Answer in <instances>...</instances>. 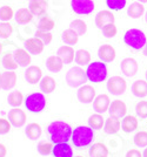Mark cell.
<instances>
[{"label":"cell","mask_w":147,"mask_h":157,"mask_svg":"<svg viewBox=\"0 0 147 157\" xmlns=\"http://www.w3.org/2000/svg\"><path fill=\"white\" fill-rule=\"evenodd\" d=\"M47 132L50 135L52 143L57 144L67 142L68 140H71L73 129L68 123L64 121H54L47 127Z\"/></svg>","instance_id":"obj_1"},{"label":"cell","mask_w":147,"mask_h":157,"mask_svg":"<svg viewBox=\"0 0 147 157\" xmlns=\"http://www.w3.org/2000/svg\"><path fill=\"white\" fill-rule=\"evenodd\" d=\"M94 132L91 127H85V125H79L72 132L71 141L77 148H84L87 147L93 142Z\"/></svg>","instance_id":"obj_2"},{"label":"cell","mask_w":147,"mask_h":157,"mask_svg":"<svg viewBox=\"0 0 147 157\" xmlns=\"http://www.w3.org/2000/svg\"><path fill=\"white\" fill-rule=\"evenodd\" d=\"M124 42L135 51H140L145 47L147 39L142 31L138 28H131V29H127L124 34Z\"/></svg>","instance_id":"obj_3"},{"label":"cell","mask_w":147,"mask_h":157,"mask_svg":"<svg viewBox=\"0 0 147 157\" xmlns=\"http://www.w3.org/2000/svg\"><path fill=\"white\" fill-rule=\"evenodd\" d=\"M86 75L88 81L93 83L104 82L107 78V67L104 61H94L89 63L86 69Z\"/></svg>","instance_id":"obj_4"},{"label":"cell","mask_w":147,"mask_h":157,"mask_svg":"<svg viewBox=\"0 0 147 157\" xmlns=\"http://www.w3.org/2000/svg\"><path fill=\"white\" fill-rule=\"evenodd\" d=\"M25 107L28 111L38 114L45 109L46 107V98L41 93H33L30 94L25 100Z\"/></svg>","instance_id":"obj_5"},{"label":"cell","mask_w":147,"mask_h":157,"mask_svg":"<svg viewBox=\"0 0 147 157\" xmlns=\"http://www.w3.org/2000/svg\"><path fill=\"white\" fill-rule=\"evenodd\" d=\"M87 75L86 72H84V69H81L80 67H73L71 68L66 74V82L70 87L73 88H78L84 86V83L86 82Z\"/></svg>","instance_id":"obj_6"},{"label":"cell","mask_w":147,"mask_h":157,"mask_svg":"<svg viewBox=\"0 0 147 157\" xmlns=\"http://www.w3.org/2000/svg\"><path fill=\"white\" fill-rule=\"evenodd\" d=\"M71 7L74 13L79 15H87L94 11L93 0H71Z\"/></svg>","instance_id":"obj_7"},{"label":"cell","mask_w":147,"mask_h":157,"mask_svg":"<svg viewBox=\"0 0 147 157\" xmlns=\"http://www.w3.org/2000/svg\"><path fill=\"white\" fill-rule=\"evenodd\" d=\"M127 88L126 81L121 76H112L107 81V89L113 95H121L124 94Z\"/></svg>","instance_id":"obj_8"},{"label":"cell","mask_w":147,"mask_h":157,"mask_svg":"<svg viewBox=\"0 0 147 157\" xmlns=\"http://www.w3.org/2000/svg\"><path fill=\"white\" fill-rule=\"evenodd\" d=\"M27 116L25 111L21 110L19 107L13 108L8 111V121L11 122V124L15 128H20L26 123Z\"/></svg>","instance_id":"obj_9"},{"label":"cell","mask_w":147,"mask_h":157,"mask_svg":"<svg viewBox=\"0 0 147 157\" xmlns=\"http://www.w3.org/2000/svg\"><path fill=\"white\" fill-rule=\"evenodd\" d=\"M138 62L133 58H126L121 61L120 69L121 73L127 76V78H133L134 75H137L138 73Z\"/></svg>","instance_id":"obj_10"},{"label":"cell","mask_w":147,"mask_h":157,"mask_svg":"<svg viewBox=\"0 0 147 157\" xmlns=\"http://www.w3.org/2000/svg\"><path fill=\"white\" fill-rule=\"evenodd\" d=\"M95 96V89L92 86L89 85H84L79 87L78 89V100L81 103H91L93 102Z\"/></svg>","instance_id":"obj_11"},{"label":"cell","mask_w":147,"mask_h":157,"mask_svg":"<svg viewBox=\"0 0 147 157\" xmlns=\"http://www.w3.org/2000/svg\"><path fill=\"white\" fill-rule=\"evenodd\" d=\"M108 111H109V116L115 118H122L126 115L127 107L125 102H122L121 100H114L109 105Z\"/></svg>","instance_id":"obj_12"},{"label":"cell","mask_w":147,"mask_h":157,"mask_svg":"<svg viewBox=\"0 0 147 157\" xmlns=\"http://www.w3.org/2000/svg\"><path fill=\"white\" fill-rule=\"evenodd\" d=\"M47 7H48V2L46 0H31L28 8L31 10L34 17L41 18L42 15L47 14Z\"/></svg>","instance_id":"obj_13"},{"label":"cell","mask_w":147,"mask_h":157,"mask_svg":"<svg viewBox=\"0 0 147 157\" xmlns=\"http://www.w3.org/2000/svg\"><path fill=\"white\" fill-rule=\"evenodd\" d=\"M44 47H45V44L37 36L30 38L25 41V49H27L31 54H34V55L42 53Z\"/></svg>","instance_id":"obj_14"},{"label":"cell","mask_w":147,"mask_h":157,"mask_svg":"<svg viewBox=\"0 0 147 157\" xmlns=\"http://www.w3.org/2000/svg\"><path fill=\"white\" fill-rule=\"evenodd\" d=\"M109 105H111V100H109L108 95H106V94L98 95L93 101V109L97 113H99V114L108 110Z\"/></svg>","instance_id":"obj_15"},{"label":"cell","mask_w":147,"mask_h":157,"mask_svg":"<svg viewBox=\"0 0 147 157\" xmlns=\"http://www.w3.org/2000/svg\"><path fill=\"white\" fill-rule=\"evenodd\" d=\"M25 78L28 83H37L40 82L42 78V71L40 69V67L38 66H30L25 72Z\"/></svg>","instance_id":"obj_16"},{"label":"cell","mask_w":147,"mask_h":157,"mask_svg":"<svg viewBox=\"0 0 147 157\" xmlns=\"http://www.w3.org/2000/svg\"><path fill=\"white\" fill-rule=\"evenodd\" d=\"M115 20L114 14L111 11H100L95 17V25L98 28H102L108 24H112Z\"/></svg>","instance_id":"obj_17"},{"label":"cell","mask_w":147,"mask_h":157,"mask_svg":"<svg viewBox=\"0 0 147 157\" xmlns=\"http://www.w3.org/2000/svg\"><path fill=\"white\" fill-rule=\"evenodd\" d=\"M52 154L54 157H73V150L67 142L54 144Z\"/></svg>","instance_id":"obj_18"},{"label":"cell","mask_w":147,"mask_h":157,"mask_svg":"<svg viewBox=\"0 0 147 157\" xmlns=\"http://www.w3.org/2000/svg\"><path fill=\"white\" fill-rule=\"evenodd\" d=\"M98 55L104 62H112L115 59V49L111 45H101L98 51Z\"/></svg>","instance_id":"obj_19"},{"label":"cell","mask_w":147,"mask_h":157,"mask_svg":"<svg viewBox=\"0 0 147 157\" xmlns=\"http://www.w3.org/2000/svg\"><path fill=\"white\" fill-rule=\"evenodd\" d=\"M14 59L19 66L27 67L31 63V53L25 48H17L14 51Z\"/></svg>","instance_id":"obj_20"},{"label":"cell","mask_w":147,"mask_h":157,"mask_svg":"<svg viewBox=\"0 0 147 157\" xmlns=\"http://www.w3.org/2000/svg\"><path fill=\"white\" fill-rule=\"evenodd\" d=\"M57 54L62 59V61H64L65 65L71 63V62L75 59V52H74L73 47L70 46V45L61 46L60 48L58 49V53H57Z\"/></svg>","instance_id":"obj_21"},{"label":"cell","mask_w":147,"mask_h":157,"mask_svg":"<svg viewBox=\"0 0 147 157\" xmlns=\"http://www.w3.org/2000/svg\"><path fill=\"white\" fill-rule=\"evenodd\" d=\"M17 82V74L12 71H7V72L1 74V87L2 89L8 90L12 89Z\"/></svg>","instance_id":"obj_22"},{"label":"cell","mask_w":147,"mask_h":157,"mask_svg":"<svg viewBox=\"0 0 147 157\" xmlns=\"http://www.w3.org/2000/svg\"><path fill=\"white\" fill-rule=\"evenodd\" d=\"M33 14L31 12L30 8H20L17 11V13L14 15L15 18V21L20 25H25V24H28L33 20Z\"/></svg>","instance_id":"obj_23"},{"label":"cell","mask_w":147,"mask_h":157,"mask_svg":"<svg viewBox=\"0 0 147 157\" xmlns=\"http://www.w3.org/2000/svg\"><path fill=\"white\" fill-rule=\"evenodd\" d=\"M62 66H64V61H62V59L59 55H52L46 61V67L50 72H60L61 69H62Z\"/></svg>","instance_id":"obj_24"},{"label":"cell","mask_w":147,"mask_h":157,"mask_svg":"<svg viewBox=\"0 0 147 157\" xmlns=\"http://www.w3.org/2000/svg\"><path fill=\"white\" fill-rule=\"evenodd\" d=\"M120 127H121V122L119 121V118L109 116V117L105 121L104 129H105V132H106V134L113 135V134H117L118 131L120 130Z\"/></svg>","instance_id":"obj_25"},{"label":"cell","mask_w":147,"mask_h":157,"mask_svg":"<svg viewBox=\"0 0 147 157\" xmlns=\"http://www.w3.org/2000/svg\"><path fill=\"white\" fill-rule=\"evenodd\" d=\"M138 128V120L132 116V115H127L125 117L122 118V122H121V129L127 132V134H129V132H132L134 131L135 129Z\"/></svg>","instance_id":"obj_26"},{"label":"cell","mask_w":147,"mask_h":157,"mask_svg":"<svg viewBox=\"0 0 147 157\" xmlns=\"http://www.w3.org/2000/svg\"><path fill=\"white\" fill-rule=\"evenodd\" d=\"M132 93L137 98H145L147 95V81L137 80L132 85Z\"/></svg>","instance_id":"obj_27"},{"label":"cell","mask_w":147,"mask_h":157,"mask_svg":"<svg viewBox=\"0 0 147 157\" xmlns=\"http://www.w3.org/2000/svg\"><path fill=\"white\" fill-rule=\"evenodd\" d=\"M2 66L8 71H14L18 68V63L14 59V52H6L2 56Z\"/></svg>","instance_id":"obj_28"},{"label":"cell","mask_w":147,"mask_h":157,"mask_svg":"<svg viewBox=\"0 0 147 157\" xmlns=\"http://www.w3.org/2000/svg\"><path fill=\"white\" fill-rule=\"evenodd\" d=\"M57 87V83H55V80H54L52 76H44L40 81V89L44 93L46 94H50V93L54 92Z\"/></svg>","instance_id":"obj_29"},{"label":"cell","mask_w":147,"mask_h":157,"mask_svg":"<svg viewBox=\"0 0 147 157\" xmlns=\"http://www.w3.org/2000/svg\"><path fill=\"white\" fill-rule=\"evenodd\" d=\"M127 13L131 18H140L142 17V14L145 13V6L141 4L140 1L139 2H132L128 10H127Z\"/></svg>","instance_id":"obj_30"},{"label":"cell","mask_w":147,"mask_h":157,"mask_svg":"<svg viewBox=\"0 0 147 157\" xmlns=\"http://www.w3.org/2000/svg\"><path fill=\"white\" fill-rule=\"evenodd\" d=\"M91 157H108V149L102 143H95L89 149Z\"/></svg>","instance_id":"obj_31"},{"label":"cell","mask_w":147,"mask_h":157,"mask_svg":"<svg viewBox=\"0 0 147 157\" xmlns=\"http://www.w3.org/2000/svg\"><path fill=\"white\" fill-rule=\"evenodd\" d=\"M75 62L79 66H86L91 61V53L86 49H79L75 52Z\"/></svg>","instance_id":"obj_32"},{"label":"cell","mask_w":147,"mask_h":157,"mask_svg":"<svg viewBox=\"0 0 147 157\" xmlns=\"http://www.w3.org/2000/svg\"><path fill=\"white\" fill-rule=\"evenodd\" d=\"M54 26H55V22L54 20L48 17L47 14L42 15L40 19H39V22H38V29H42V31H51L53 29Z\"/></svg>","instance_id":"obj_33"},{"label":"cell","mask_w":147,"mask_h":157,"mask_svg":"<svg viewBox=\"0 0 147 157\" xmlns=\"http://www.w3.org/2000/svg\"><path fill=\"white\" fill-rule=\"evenodd\" d=\"M61 38H62V41H64L66 45L72 46V45H75V44L78 42L79 35L74 32L72 28H68V29H66V31H64Z\"/></svg>","instance_id":"obj_34"},{"label":"cell","mask_w":147,"mask_h":157,"mask_svg":"<svg viewBox=\"0 0 147 157\" xmlns=\"http://www.w3.org/2000/svg\"><path fill=\"white\" fill-rule=\"evenodd\" d=\"M26 135L30 140H38L41 135V127L38 123H31L27 125Z\"/></svg>","instance_id":"obj_35"},{"label":"cell","mask_w":147,"mask_h":157,"mask_svg":"<svg viewBox=\"0 0 147 157\" xmlns=\"http://www.w3.org/2000/svg\"><path fill=\"white\" fill-rule=\"evenodd\" d=\"M88 125L92 129H101L105 125V118L101 116L100 114H93L88 118Z\"/></svg>","instance_id":"obj_36"},{"label":"cell","mask_w":147,"mask_h":157,"mask_svg":"<svg viewBox=\"0 0 147 157\" xmlns=\"http://www.w3.org/2000/svg\"><path fill=\"white\" fill-rule=\"evenodd\" d=\"M70 28H72L74 32L77 33L78 35H84L87 32V25L84 20L80 19H75L71 22Z\"/></svg>","instance_id":"obj_37"},{"label":"cell","mask_w":147,"mask_h":157,"mask_svg":"<svg viewBox=\"0 0 147 157\" xmlns=\"http://www.w3.org/2000/svg\"><path fill=\"white\" fill-rule=\"evenodd\" d=\"M22 101H24V96H22L21 92H18V90H17V92H12L8 95V98H7L8 105H12L13 108L20 107L21 103H22Z\"/></svg>","instance_id":"obj_38"},{"label":"cell","mask_w":147,"mask_h":157,"mask_svg":"<svg viewBox=\"0 0 147 157\" xmlns=\"http://www.w3.org/2000/svg\"><path fill=\"white\" fill-rule=\"evenodd\" d=\"M13 33V27L8 21H2L0 24V38L8 39Z\"/></svg>","instance_id":"obj_39"},{"label":"cell","mask_w":147,"mask_h":157,"mask_svg":"<svg viewBox=\"0 0 147 157\" xmlns=\"http://www.w3.org/2000/svg\"><path fill=\"white\" fill-rule=\"evenodd\" d=\"M14 17V12L12 7L10 6H2L0 7V20L1 21H10Z\"/></svg>","instance_id":"obj_40"},{"label":"cell","mask_w":147,"mask_h":157,"mask_svg":"<svg viewBox=\"0 0 147 157\" xmlns=\"http://www.w3.org/2000/svg\"><path fill=\"white\" fill-rule=\"evenodd\" d=\"M106 6L112 11H121L126 6V0H106Z\"/></svg>","instance_id":"obj_41"},{"label":"cell","mask_w":147,"mask_h":157,"mask_svg":"<svg viewBox=\"0 0 147 157\" xmlns=\"http://www.w3.org/2000/svg\"><path fill=\"white\" fill-rule=\"evenodd\" d=\"M53 144L52 143H48V142H40L38 144L37 149H38V152L42 155V156H47L50 155L52 151H53Z\"/></svg>","instance_id":"obj_42"},{"label":"cell","mask_w":147,"mask_h":157,"mask_svg":"<svg viewBox=\"0 0 147 157\" xmlns=\"http://www.w3.org/2000/svg\"><path fill=\"white\" fill-rule=\"evenodd\" d=\"M134 143L137 147H147V132L146 131H140L134 136Z\"/></svg>","instance_id":"obj_43"},{"label":"cell","mask_w":147,"mask_h":157,"mask_svg":"<svg viewBox=\"0 0 147 157\" xmlns=\"http://www.w3.org/2000/svg\"><path fill=\"white\" fill-rule=\"evenodd\" d=\"M101 31H102L104 35H105L106 38H113V36L117 35V32H118L117 26L114 25V22L108 24V25H106L105 27H102V28H101Z\"/></svg>","instance_id":"obj_44"},{"label":"cell","mask_w":147,"mask_h":157,"mask_svg":"<svg viewBox=\"0 0 147 157\" xmlns=\"http://www.w3.org/2000/svg\"><path fill=\"white\" fill-rule=\"evenodd\" d=\"M35 36L37 38H39V39L45 44H50L51 41H52V34L50 33V31H42V29H38L37 32H35Z\"/></svg>","instance_id":"obj_45"},{"label":"cell","mask_w":147,"mask_h":157,"mask_svg":"<svg viewBox=\"0 0 147 157\" xmlns=\"http://www.w3.org/2000/svg\"><path fill=\"white\" fill-rule=\"evenodd\" d=\"M137 114L140 118L147 117V101H140L137 105Z\"/></svg>","instance_id":"obj_46"},{"label":"cell","mask_w":147,"mask_h":157,"mask_svg":"<svg viewBox=\"0 0 147 157\" xmlns=\"http://www.w3.org/2000/svg\"><path fill=\"white\" fill-rule=\"evenodd\" d=\"M11 128H12V124L8 120L0 117V135H5L7 132H10Z\"/></svg>","instance_id":"obj_47"},{"label":"cell","mask_w":147,"mask_h":157,"mask_svg":"<svg viewBox=\"0 0 147 157\" xmlns=\"http://www.w3.org/2000/svg\"><path fill=\"white\" fill-rule=\"evenodd\" d=\"M126 157H144V155H142L139 150H137V149H132V150H129L126 154Z\"/></svg>","instance_id":"obj_48"},{"label":"cell","mask_w":147,"mask_h":157,"mask_svg":"<svg viewBox=\"0 0 147 157\" xmlns=\"http://www.w3.org/2000/svg\"><path fill=\"white\" fill-rule=\"evenodd\" d=\"M7 154V150H6V147L4 145V144L0 143V157H5Z\"/></svg>","instance_id":"obj_49"},{"label":"cell","mask_w":147,"mask_h":157,"mask_svg":"<svg viewBox=\"0 0 147 157\" xmlns=\"http://www.w3.org/2000/svg\"><path fill=\"white\" fill-rule=\"evenodd\" d=\"M142 53H144L145 56H147V42H146V45H145V47L142 48Z\"/></svg>","instance_id":"obj_50"},{"label":"cell","mask_w":147,"mask_h":157,"mask_svg":"<svg viewBox=\"0 0 147 157\" xmlns=\"http://www.w3.org/2000/svg\"><path fill=\"white\" fill-rule=\"evenodd\" d=\"M2 47H4V44L0 42V54H1V51H2Z\"/></svg>","instance_id":"obj_51"},{"label":"cell","mask_w":147,"mask_h":157,"mask_svg":"<svg viewBox=\"0 0 147 157\" xmlns=\"http://www.w3.org/2000/svg\"><path fill=\"white\" fill-rule=\"evenodd\" d=\"M142 155H144V157H147V148L145 149V151H144V154H142Z\"/></svg>","instance_id":"obj_52"},{"label":"cell","mask_w":147,"mask_h":157,"mask_svg":"<svg viewBox=\"0 0 147 157\" xmlns=\"http://www.w3.org/2000/svg\"><path fill=\"white\" fill-rule=\"evenodd\" d=\"M2 87H1V74H0V89H1Z\"/></svg>","instance_id":"obj_53"},{"label":"cell","mask_w":147,"mask_h":157,"mask_svg":"<svg viewBox=\"0 0 147 157\" xmlns=\"http://www.w3.org/2000/svg\"><path fill=\"white\" fill-rule=\"evenodd\" d=\"M140 2H147V0H139Z\"/></svg>","instance_id":"obj_54"},{"label":"cell","mask_w":147,"mask_h":157,"mask_svg":"<svg viewBox=\"0 0 147 157\" xmlns=\"http://www.w3.org/2000/svg\"><path fill=\"white\" fill-rule=\"evenodd\" d=\"M145 20H146V22H147V12H146V17H145Z\"/></svg>","instance_id":"obj_55"},{"label":"cell","mask_w":147,"mask_h":157,"mask_svg":"<svg viewBox=\"0 0 147 157\" xmlns=\"http://www.w3.org/2000/svg\"><path fill=\"white\" fill-rule=\"evenodd\" d=\"M146 80H147V72H146Z\"/></svg>","instance_id":"obj_56"},{"label":"cell","mask_w":147,"mask_h":157,"mask_svg":"<svg viewBox=\"0 0 147 157\" xmlns=\"http://www.w3.org/2000/svg\"><path fill=\"white\" fill-rule=\"evenodd\" d=\"M77 157H82V156H77Z\"/></svg>","instance_id":"obj_57"}]
</instances>
